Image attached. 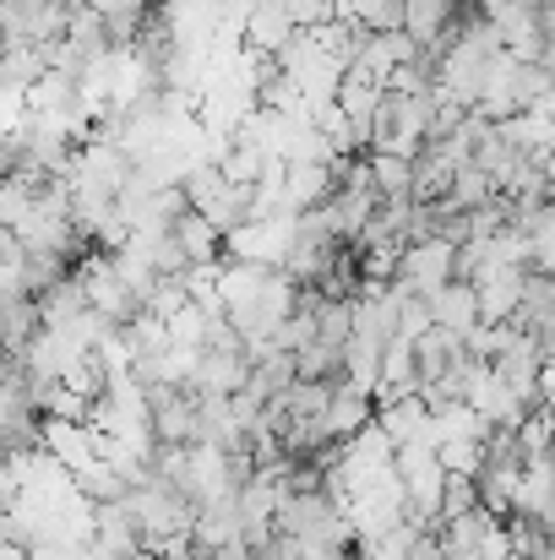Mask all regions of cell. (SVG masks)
<instances>
[{
    "instance_id": "6da1fadb",
    "label": "cell",
    "mask_w": 555,
    "mask_h": 560,
    "mask_svg": "<svg viewBox=\"0 0 555 560\" xmlns=\"http://www.w3.org/2000/svg\"><path fill=\"white\" fill-rule=\"evenodd\" d=\"M370 424H375V392L360 381H338L333 397H327V435L344 446V441L366 435Z\"/></svg>"
}]
</instances>
